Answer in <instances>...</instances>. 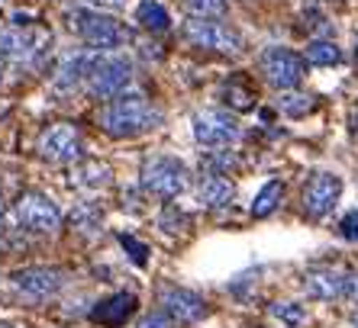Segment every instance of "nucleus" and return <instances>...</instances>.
<instances>
[{"label": "nucleus", "instance_id": "5701e85b", "mask_svg": "<svg viewBox=\"0 0 358 328\" xmlns=\"http://www.w3.org/2000/svg\"><path fill=\"white\" fill-rule=\"evenodd\" d=\"M223 100L233 110H252V103H255V100H252V91H249V87H242L239 81L226 84V87H223Z\"/></svg>", "mask_w": 358, "mask_h": 328}, {"label": "nucleus", "instance_id": "9b49d317", "mask_svg": "<svg viewBox=\"0 0 358 328\" xmlns=\"http://www.w3.org/2000/svg\"><path fill=\"white\" fill-rule=\"evenodd\" d=\"M191 126H194V139L203 148H223L239 139V126L223 110H197Z\"/></svg>", "mask_w": 358, "mask_h": 328}, {"label": "nucleus", "instance_id": "c756f323", "mask_svg": "<svg viewBox=\"0 0 358 328\" xmlns=\"http://www.w3.org/2000/svg\"><path fill=\"white\" fill-rule=\"evenodd\" d=\"M87 3H94V7H107V10H120V7H126V0H87Z\"/></svg>", "mask_w": 358, "mask_h": 328}, {"label": "nucleus", "instance_id": "aec40b11", "mask_svg": "<svg viewBox=\"0 0 358 328\" xmlns=\"http://www.w3.org/2000/svg\"><path fill=\"white\" fill-rule=\"evenodd\" d=\"M281 197H284V184L281 181H268L265 187L259 190V197L252 200V216H255V219L271 216L278 209V203H281Z\"/></svg>", "mask_w": 358, "mask_h": 328}, {"label": "nucleus", "instance_id": "0eeeda50", "mask_svg": "<svg viewBox=\"0 0 358 328\" xmlns=\"http://www.w3.org/2000/svg\"><path fill=\"white\" fill-rule=\"evenodd\" d=\"M259 68H262V77H265L275 91H291L303 81L307 74V61L291 49H281V45H268L259 58Z\"/></svg>", "mask_w": 358, "mask_h": 328}, {"label": "nucleus", "instance_id": "dca6fc26", "mask_svg": "<svg viewBox=\"0 0 358 328\" xmlns=\"http://www.w3.org/2000/svg\"><path fill=\"white\" fill-rule=\"evenodd\" d=\"M133 312H136V296L133 293H113V296H107V299H100V303L94 306L91 319L100 322V325L117 328V325H123Z\"/></svg>", "mask_w": 358, "mask_h": 328}, {"label": "nucleus", "instance_id": "f03ea898", "mask_svg": "<svg viewBox=\"0 0 358 328\" xmlns=\"http://www.w3.org/2000/svg\"><path fill=\"white\" fill-rule=\"evenodd\" d=\"M133 81V61L120 52H94L84 74V87L100 100H113Z\"/></svg>", "mask_w": 358, "mask_h": 328}, {"label": "nucleus", "instance_id": "c85d7f7f", "mask_svg": "<svg viewBox=\"0 0 358 328\" xmlns=\"http://www.w3.org/2000/svg\"><path fill=\"white\" fill-rule=\"evenodd\" d=\"M342 235L349 238V241H358V209L342 219Z\"/></svg>", "mask_w": 358, "mask_h": 328}, {"label": "nucleus", "instance_id": "f257e3e1", "mask_svg": "<svg viewBox=\"0 0 358 328\" xmlns=\"http://www.w3.org/2000/svg\"><path fill=\"white\" fill-rule=\"evenodd\" d=\"M97 126L113 139H133L162 126V110L142 94H120L97 113Z\"/></svg>", "mask_w": 358, "mask_h": 328}, {"label": "nucleus", "instance_id": "f8f14e48", "mask_svg": "<svg viewBox=\"0 0 358 328\" xmlns=\"http://www.w3.org/2000/svg\"><path fill=\"white\" fill-rule=\"evenodd\" d=\"M65 283L59 267H26V271L13 274V287L26 296V299H49L55 296Z\"/></svg>", "mask_w": 358, "mask_h": 328}, {"label": "nucleus", "instance_id": "bb28decb", "mask_svg": "<svg viewBox=\"0 0 358 328\" xmlns=\"http://www.w3.org/2000/svg\"><path fill=\"white\" fill-rule=\"evenodd\" d=\"M71 222H75L78 229H87V225H91V229H94V225H97V222H100V213H97V209H94V206H78V209H75V216H71Z\"/></svg>", "mask_w": 358, "mask_h": 328}, {"label": "nucleus", "instance_id": "4468645a", "mask_svg": "<svg viewBox=\"0 0 358 328\" xmlns=\"http://www.w3.org/2000/svg\"><path fill=\"white\" fill-rule=\"evenodd\" d=\"M236 197V184L229 181V177H223V174H203L197 181V203L207 206V209H223V206H229Z\"/></svg>", "mask_w": 358, "mask_h": 328}, {"label": "nucleus", "instance_id": "b1692460", "mask_svg": "<svg viewBox=\"0 0 358 328\" xmlns=\"http://www.w3.org/2000/svg\"><path fill=\"white\" fill-rule=\"evenodd\" d=\"M271 315L281 319L284 325H291V328H300L303 325V319H307V312H303V306L300 303H275L271 306Z\"/></svg>", "mask_w": 358, "mask_h": 328}, {"label": "nucleus", "instance_id": "473e14b6", "mask_svg": "<svg viewBox=\"0 0 358 328\" xmlns=\"http://www.w3.org/2000/svg\"><path fill=\"white\" fill-rule=\"evenodd\" d=\"M0 328H13V325H0Z\"/></svg>", "mask_w": 358, "mask_h": 328}, {"label": "nucleus", "instance_id": "20e7f679", "mask_svg": "<svg viewBox=\"0 0 358 328\" xmlns=\"http://www.w3.org/2000/svg\"><path fill=\"white\" fill-rule=\"evenodd\" d=\"M139 181H142V190H149L155 197L171 200V197H178V193L187 190V181H191V177H187L184 161H178V158H171V155H155L142 164Z\"/></svg>", "mask_w": 358, "mask_h": 328}, {"label": "nucleus", "instance_id": "6e6552de", "mask_svg": "<svg viewBox=\"0 0 358 328\" xmlns=\"http://www.w3.org/2000/svg\"><path fill=\"white\" fill-rule=\"evenodd\" d=\"M39 155L52 164H71L84 155V139H81V129L71 123H55L49 129H42L39 142Z\"/></svg>", "mask_w": 358, "mask_h": 328}, {"label": "nucleus", "instance_id": "a878e982", "mask_svg": "<svg viewBox=\"0 0 358 328\" xmlns=\"http://www.w3.org/2000/svg\"><path fill=\"white\" fill-rule=\"evenodd\" d=\"M136 328H175V319L168 315V312H149V315H142L139 325Z\"/></svg>", "mask_w": 358, "mask_h": 328}, {"label": "nucleus", "instance_id": "412c9836", "mask_svg": "<svg viewBox=\"0 0 358 328\" xmlns=\"http://www.w3.org/2000/svg\"><path fill=\"white\" fill-rule=\"evenodd\" d=\"M75 184L78 187H107L110 184V167L100 161H87L75 171Z\"/></svg>", "mask_w": 358, "mask_h": 328}, {"label": "nucleus", "instance_id": "7ed1b4c3", "mask_svg": "<svg viewBox=\"0 0 358 328\" xmlns=\"http://www.w3.org/2000/svg\"><path fill=\"white\" fill-rule=\"evenodd\" d=\"M71 26L81 36V42H87L94 52H117L120 45L129 42V29L123 23L103 17V13H94V10H75Z\"/></svg>", "mask_w": 358, "mask_h": 328}, {"label": "nucleus", "instance_id": "6ab92c4d", "mask_svg": "<svg viewBox=\"0 0 358 328\" xmlns=\"http://www.w3.org/2000/svg\"><path fill=\"white\" fill-rule=\"evenodd\" d=\"M303 61H307V65H317V68H329V65H339L342 61V52L333 39H313L307 45Z\"/></svg>", "mask_w": 358, "mask_h": 328}, {"label": "nucleus", "instance_id": "ddd939ff", "mask_svg": "<svg viewBox=\"0 0 358 328\" xmlns=\"http://www.w3.org/2000/svg\"><path fill=\"white\" fill-rule=\"evenodd\" d=\"M159 299H162V312H168V315L175 319V325L178 322H181V325H191V322H200L207 315L203 299L184 287H165L159 293Z\"/></svg>", "mask_w": 358, "mask_h": 328}, {"label": "nucleus", "instance_id": "1a4fd4ad", "mask_svg": "<svg viewBox=\"0 0 358 328\" xmlns=\"http://www.w3.org/2000/svg\"><path fill=\"white\" fill-rule=\"evenodd\" d=\"M17 219L29 232H59L62 229V209L39 190H26L17 200Z\"/></svg>", "mask_w": 358, "mask_h": 328}, {"label": "nucleus", "instance_id": "2eb2a0df", "mask_svg": "<svg viewBox=\"0 0 358 328\" xmlns=\"http://www.w3.org/2000/svg\"><path fill=\"white\" fill-rule=\"evenodd\" d=\"M303 290L313 299H342L349 290V277L339 271H310L303 274Z\"/></svg>", "mask_w": 358, "mask_h": 328}, {"label": "nucleus", "instance_id": "9d476101", "mask_svg": "<svg viewBox=\"0 0 358 328\" xmlns=\"http://www.w3.org/2000/svg\"><path fill=\"white\" fill-rule=\"evenodd\" d=\"M339 197H342V181L339 174H329V171H317L303 184V193H300L303 213L313 216V219H323V216L333 213Z\"/></svg>", "mask_w": 358, "mask_h": 328}, {"label": "nucleus", "instance_id": "39448f33", "mask_svg": "<svg viewBox=\"0 0 358 328\" xmlns=\"http://www.w3.org/2000/svg\"><path fill=\"white\" fill-rule=\"evenodd\" d=\"M52 33L45 26L36 23H10L0 26V55L13 58V61H33L49 49Z\"/></svg>", "mask_w": 358, "mask_h": 328}, {"label": "nucleus", "instance_id": "2f4dec72", "mask_svg": "<svg viewBox=\"0 0 358 328\" xmlns=\"http://www.w3.org/2000/svg\"><path fill=\"white\" fill-rule=\"evenodd\" d=\"M0 229H3V200H0Z\"/></svg>", "mask_w": 358, "mask_h": 328}, {"label": "nucleus", "instance_id": "393cba45", "mask_svg": "<svg viewBox=\"0 0 358 328\" xmlns=\"http://www.w3.org/2000/svg\"><path fill=\"white\" fill-rule=\"evenodd\" d=\"M313 103L317 100L310 97V94H284L281 100H278V107L284 110V113H291V116H303L313 110Z\"/></svg>", "mask_w": 358, "mask_h": 328}, {"label": "nucleus", "instance_id": "7c9ffc66", "mask_svg": "<svg viewBox=\"0 0 358 328\" xmlns=\"http://www.w3.org/2000/svg\"><path fill=\"white\" fill-rule=\"evenodd\" d=\"M345 296L358 303V274H352V277H349V290H345Z\"/></svg>", "mask_w": 358, "mask_h": 328}, {"label": "nucleus", "instance_id": "cd10ccee", "mask_svg": "<svg viewBox=\"0 0 358 328\" xmlns=\"http://www.w3.org/2000/svg\"><path fill=\"white\" fill-rule=\"evenodd\" d=\"M120 241H123V248L129 251V258H133L139 267H145V261H149V255H145V245H139V241H136V238H129V235H123Z\"/></svg>", "mask_w": 358, "mask_h": 328}, {"label": "nucleus", "instance_id": "4be33fe9", "mask_svg": "<svg viewBox=\"0 0 358 328\" xmlns=\"http://www.w3.org/2000/svg\"><path fill=\"white\" fill-rule=\"evenodd\" d=\"M194 20H220L226 13V0H184Z\"/></svg>", "mask_w": 358, "mask_h": 328}, {"label": "nucleus", "instance_id": "f3484780", "mask_svg": "<svg viewBox=\"0 0 358 328\" xmlns=\"http://www.w3.org/2000/svg\"><path fill=\"white\" fill-rule=\"evenodd\" d=\"M87 61H91V55H87V52H75V55H68L65 61L59 65V74H55V87H59V91H71V87L84 84Z\"/></svg>", "mask_w": 358, "mask_h": 328}, {"label": "nucleus", "instance_id": "423d86ee", "mask_svg": "<svg viewBox=\"0 0 358 328\" xmlns=\"http://www.w3.org/2000/svg\"><path fill=\"white\" fill-rule=\"evenodd\" d=\"M184 36H187L191 45L217 52V55H242L245 52V39L236 33L233 26L220 23V20H187Z\"/></svg>", "mask_w": 358, "mask_h": 328}, {"label": "nucleus", "instance_id": "72a5a7b5", "mask_svg": "<svg viewBox=\"0 0 358 328\" xmlns=\"http://www.w3.org/2000/svg\"><path fill=\"white\" fill-rule=\"evenodd\" d=\"M355 328H358V319H355Z\"/></svg>", "mask_w": 358, "mask_h": 328}, {"label": "nucleus", "instance_id": "a211bd4d", "mask_svg": "<svg viewBox=\"0 0 358 328\" xmlns=\"http://www.w3.org/2000/svg\"><path fill=\"white\" fill-rule=\"evenodd\" d=\"M136 20H139V26L149 29V33H165L168 26H171V17H168V10L162 7L159 0H139Z\"/></svg>", "mask_w": 358, "mask_h": 328}]
</instances>
